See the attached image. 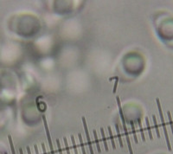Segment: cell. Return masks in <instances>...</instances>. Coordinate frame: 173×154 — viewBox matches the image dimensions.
<instances>
[{
    "label": "cell",
    "mask_w": 173,
    "mask_h": 154,
    "mask_svg": "<svg viewBox=\"0 0 173 154\" xmlns=\"http://www.w3.org/2000/svg\"><path fill=\"white\" fill-rule=\"evenodd\" d=\"M100 133H101V138H102V142L104 144V146H105V150L106 152H108V145H107V141H106V136H105V132H104L103 128H100Z\"/></svg>",
    "instance_id": "cell-5"
},
{
    "label": "cell",
    "mask_w": 173,
    "mask_h": 154,
    "mask_svg": "<svg viewBox=\"0 0 173 154\" xmlns=\"http://www.w3.org/2000/svg\"><path fill=\"white\" fill-rule=\"evenodd\" d=\"M130 123H131V127H132V135H133V138H134V141L136 144L138 143V137H137V132H136V129H135V126H134V122L131 120L130 121Z\"/></svg>",
    "instance_id": "cell-7"
},
{
    "label": "cell",
    "mask_w": 173,
    "mask_h": 154,
    "mask_svg": "<svg viewBox=\"0 0 173 154\" xmlns=\"http://www.w3.org/2000/svg\"><path fill=\"white\" fill-rule=\"evenodd\" d=\"M71 142H72V145H73V150L74 154H79L78 150H77V146H76V143H75V139H74V136L72 135L71 136Z\"/></svg>",
    "instance_id": "cell-13"
},
{
    "label": "cell",
    "mask_w": 173,
    "mask_h": 154,
    "mask_svg": "<svg viewBox=\"0 0 173 154\" xmlns=\"http://www.w3.org/2000/svg\"><path fill=\"white\" fill-rule=\"evenodd\" d=\"M56 145H57V148H58V152H59V154H63L62 153V146H61V144H60V140L59 139H56Z\"/></svg>",
    "instance_id": "cell-18"
},
{
    "label": "cell",
    "mask_w": 173,
    "mask_h": 154,
    "mask_svg": "<svg viewBox=\"0 0 173 154\" xmlns=\"http://www.w3.org/2000/svg\"><path fill=\"white\" fill-rule=\"evenodd\" d=\"M107 130H108V132H109V137H110V139H111V143H112V146H113V149L115 150L116 149V145H115V140H114V138H113V132H112V128L111 126L107 127Z\"/></svg>",
    "instance_id": "cell-4"
},
{
    "label": "cell",
    "mask_w": 173,
    "mask_h": 154,
    "mask_svg": "<svg viewBox=\"0 0 173 154\" xmlns=\"http://www.w3.org/2000/svg\"><path fill=\"white\" fill-rule=\"evenodd\" d=\"M8 139H9L10 146V149H11V152H12V154H16L14 145H13V141H12V139H11V136H10V135H9V136H8Z\"/></svg>",
    "instance_id": "cell-14"
},
{
    "label": "cell",
    "mask_w": 173,
    "mask_h": 154,
    "mask_svg": "<svg viewBox=\"0 0 173 154\" xmlns=\"http://www.w3.org/2000/svg\"><path fill=\"white\" fill-rule=\"evenodd\" d=\"M34 149H35V152H36V154H39L38 148H37V145H34Z\"/></svg>",
    "instance_id": "cell-20"
},
{
    "label": "cell",
    "mask_w": 173,
    "mask_h": 154,
    "mask_svg": "<svg viewBox=\"0 0 173 154\" xmlns=\"http://www.w3.org/2000/svg\"><path fill=\"white\" fill-rule=\"evenodd\" d=\"M115 128H116V132H117V136H118V139H119V145H120V147L122 148V147H123V141H122L121 134H120V132H119V125L118 124L115 125Z\"/></svg>",
    "instance_id": "cell-10"
},
{
    "label": "cell",
    "mask_w": 173,
    "mask_h": 154,
    "mask_svg": "<svg viewBox=\"0 0 173 154\" xmlns=\"http://www.w3.org/2000/svg\"><path fill=\"white\" fill-rule=\"evenodd\" d=\"M42 152H43V154H47V152H46V147H45L44 143H42Z\"/></svg>",
    "instance_id": "cell-19"
},
{
    "label": "cell",
    "mask_w": 173,
    "mask_h": 154,
    "mask_svg": "<svg viewBox=\"0 0 173 154\" xmlns=\"http://www.w3.org/2000/svg\"><path fill=\"white\" fill-rule=\"evenodd\" d=\"M81 119H82V123H83L84 131H85V134H86V138H87V145H88V148H89V152H90V154H94V149H93L92 142H91V139H90L89 132H88V129H87V120H86V118H85V117H82Z\"/></svg>",
    "instance_id": "cell-3"
},
{
    "label": "cell",
    "mask_w": 173,
    "mask_h": 154,
    "mask_svg": "<svg viewBox=\"0 0 173 154\" xmlns=\"http://www.w3.org/2000/svg\"><path fill=\"white\" fill-rule=\"evenodd\" d=\"M78 138H79V142H80V145H81V152H82V154H87V153H86V150H85V146H84L83 139H82V137H81V133H79V134H78Z\"/></svg>",
    "instance_id": "cell-12"
},
{
    "label": "cell",
    "mask_w": 173,
    "mask_h": 154,
    "mask_svg": "<svg viewBox=\"0 0 173 154\" xmlns=\"http://www.w3.org/2000/svg\"><path fill=\"white\" fill-rule=\"evenodd\" d=\"M116 100H117V104H118V107H119V115H120L122 125H123V129H124V132H125V136H126L127 145H128L129 152H130V154H133V152H132V144H131V141H130L129 133H128V131H127V127H126V119H125L123 110H122V106H121L120 99H119V96H117Z\"/></svg>",
    "instance_id": "cell-1"
},
{
    "label": "cell",
    "mask_w": 173,
    "mask_h": 154,
    "mask_svg": "<svg viewBox=\"0 0 173 154\" xmlns=\"http://www.w3.org/2000/svg\"><path fill=\"white\" fill-rule=\"evenodd\" d=\"M138 126H139V131H140L141 138H142L143 141L145 142V132H144V129H143V126H142V122H141V119H140V118H138Z\"/></svg>",
    "instance_id": "cell-6"
},
{
    "label": "cell",
    "mask_w": 173,
    "mask_h": 154,
    "mask_svg": "<svg viewBox=\"0 0 173 154\" xmlns=\"http://www.w3.org/2000/svg\"><path fill=\"white\" fill-rule=\"evenodd\" d=\"M4 154H8V153H7V152H4Z\"/></svg>",
    "instance_id": "cell-23"
},
{
    "label": "cell",
    "mask_w": 173,
    "mask_h": 154,
    "mask_svg": "<svg viewBox=\"0 0 173 154\" xmlns=\"http://www.w3.org/2000/svg\"><path fill=\"white\" fill-rule=\"evenodd\" d=\"M27 152H28V154H31V151H30V147H27Z\"/></svg>",
    "instance_id": "cell-21"
},
{
    "label": "cell",
    "mask_w": 173,
    "mask_h": 154,
    "mask_svg": "<svg viewBox=\"0 0 173 154\" xmlns=\"http://www.w3.org/2000/svg\"><path fill=\"white\" fill-rule=\"evenodd\" d=\"M114 79H115V83H114V86H113V94H115V93L117 91V87H118V83H119V76H116Z\"/></svg>",
    "instance_id": "cell-16"
},
{
    "label": "cell",
    "mask_w": 173,
    "mask_h": 154,
    "mask_svg": "<svg viewBox=\"0 0 173 154\" xmlns=\"http://www.w3.org/2000/svg\"><path fill=\"white\" fill-rule=\"evenodd\" d=\"M145 123H146V126H147V131H148L149 138H150V139H153L152 132H151V129L150 121H149V118H148V117H145Z\"/></svg>",
    "instance_id": "cell-9"
},
{
    "label": "cell",
    "mask_w": 173,
    "mask_h": 154,
    "mask_svg": "<svg viewBox=\"0 0 173 154\" xmlns=\"http://www.w3.org/2000/svg\"><path fill=\"white\" fill-rule=\"evenodd\" d=\"M156 102H157V106H158V112H159V115H160L161 123H162V126H163V130H164V136H165L167 147H168V150H169V151H171V143H170V139H169L168 132H167V128H166V124H165V121H164L163 111H162L161 104H160V101H159L158 98H157V99H156Z\"/></svg>",
    "instance_id": "cell-2"
},
{
    "label": "cell",
    "mask_w": 173,
    "mask_h": 154,
    "mask_svg": "<svg viewBox=\"0 0 173 154\" xmlns=\"http://www.w3.org/2000/svg\"><path fill=\"white\" fill-rule=\"evenodd\" d=\"M167 115H168V119H169V123H170V126H171V132L173 134V120H172V118H171V112L168 111L167 112Z\"/></svg>",
    "instance_id": "cell-15"
},
{
    "label": "cell",
    "mask_w": 173,
    "mask_h": 154,
    "mask_svg": "<svg viewBox=\"0 0 173 154\" xmlns=\"http://www.w3.org/2000/svg\"><path fill=\"white\" fill-rule=\"evenodd\" d=\"M152 119H153V123H154V126H155V130L157 132V137L160 138V132H159V129H158V122H157V119L155 115H152Z\"/></svg>",
    "instance_id": "cell-11"
},
{
    "label": "cell",
    "mask_w": 173,
    "mask_h": 154,
    "mask_svg": "<svg viewBox=\"0 0 173 154\" xmlns=\"http://www.w3.org/2000/svg\"><path fill=\"white\" fill-rule=\"evenodd\" d=\"M63 141H64V145H65V150H66V152H67V154H71V153H70V150H69L68 144V140H67V139H66L65 137L63 138Z\"/></svg>",
    "instance_id": "cell-17"
},
{
    "label": "cell",
    "mask_w": 173,
    "mask_h": 154,
    "mask_svg": "<svg viewBox=\"0 0 173 154\" xmlns=\"http://www.w3.org/2000/svg\"><path fill=\"white\" fill-rule=\"evenodd\" d=\"M19 152H20V154H23V152L22 148H20V149H19Z\"/></svg>",
    "instance_id": "cell-22"
},
{
    "label": "cell",
    "mask_w": 173,
    "mask_h": 154,
    "mask_svg": "<svg viewBox=\"0 0 173 154\" xmlns=\"http://www.w3.org/2000/svg\"><path fill=\"white\" fill-rule=\"evenodd\" d=\"M93 133H94V141H95V145H96V147H97L98 152L100 153V152H101V149H100V143H99V139H98L97 132H96V131H95V130H94V131H93Z\"/></svg>",
    "instance_id": "cell-8"
}]
</instances>
